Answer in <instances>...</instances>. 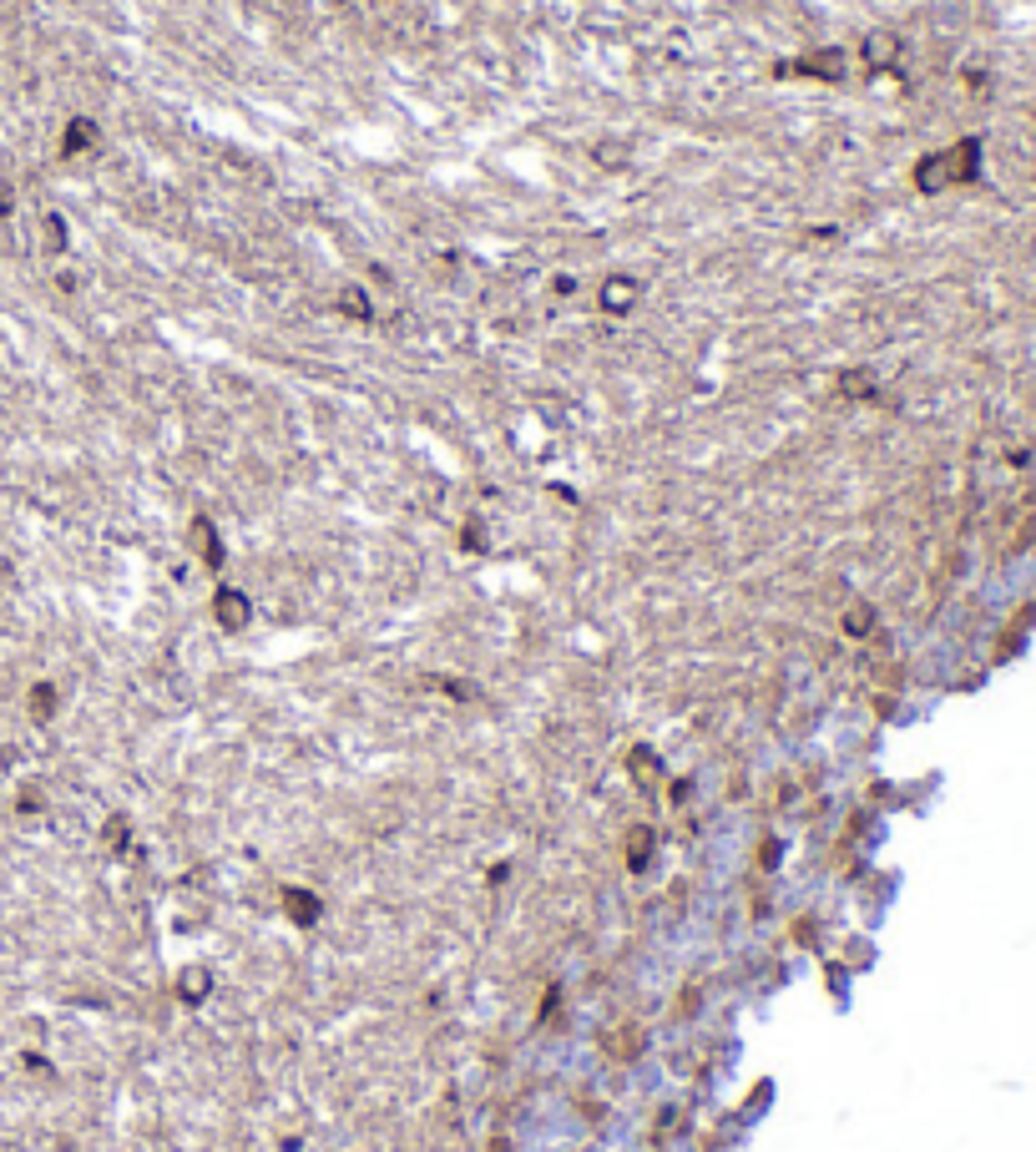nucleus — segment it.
I'll use <instances>...</instances> for the list:
<instances>
[{
	"label": "nucleus",
	"instance_id": "nucleus-1",
	"mask_svg": "<svg viewBox=\"0 0 1036 1152\" xmlns=\"http://www.w3.org/2000/svg\"><path fill=\"white\" fill-rule=\"evenodd\" d=\"M975 172H981V141L966 137V141H955V147H945V152H931V157L915 162V187H920L925 198H935V192H945L955 182H971Z\"/></svg>",
	"mask_w": 1036,
	"mask_h": 1152
},
{
	"label": "nucleus",
	"instance_id": "nucleus-2",
	"mask_svg": "<svg viewBox=\"0 0 1036 1152\" xmlns=\"http://www.w3.org/2000/svg\"><path fill=\"white\" fill-rule=\"evenodd\" d=\"M773 76H814V81H844L850 76V56L844 46H819L809 56H793V61H779Z\"/></svg>",
	"mask_w": 1036,
	"mask_h": 1152
},
{
	"label": "nucleus",
	"instance_id": "nucleus-3",
	"mask_svg": "<svg viewBox=\"0 0 1036 1152\" xmlns=\"http://www.w3.org/2000/svg\"><path fill=\"white\" fill-rule=\"evenodd\" d=\"M642 299V283L632 279V273H612V279L597 283V308L607 314V319H627L632 308Z\"/></svg>",
	"mask_w": 1036,
	"mask_h": 1152
},
{
	"label": "nucleus",
	"instance_id": "nucleus-4",
	"mask_svg": "<svg viewBox=\"0 0 1036 1152\" xmlns=\"http://www.w3.org/2000/svg\"><path fill=\"white\" fill-rule=\"evenodd\" d=\"M859 56H865L870 71H890L895 61H900V36H895V31H870L865 46H859Z\"/></svg>",
	"mask_w": 1036,
	"mask_h": 1152
},
{
	"label": "nucleus",
	"instance_id": "nucleus-5",
	"mask_svg": "<svg viewBox=\"0 0 1036 1152\" xmlns=\"http://www.w3.org/2000/svg\"><path fill=\"white\" fill-rule=\"evenodd\" d=\"M213 612H218V622H223L228 632H238V627H248V617H253V606H248V597H243V591H233V586H223V591H218V602H213Z\"/></svg>",
	"mask_w": 1036,
	"mask_h": 1152
},
{
	"label": "nucleus",
	"instance_id": "nucleus-6",
	"mask_svg": "<svg viewBox=\"0 0 1036 1152\" xmlns=\"http://www.w3.org/2000/svg\"><path fill=\"white\" fill-rule=\"evenodd\" d=\"M97 137H102V132H97V121H91V117H71V121H66V132H62V152H66V157H82V152L97 147Z\"/></svg>",
	"mask_w": 1036,
	"mask_h": 1152
},
{
	"label": "nucleus",
	"instance_id": "nucleus-7",
	"mask_svg": "<svg viewBox=\"0 0 1036 1152\" xmlns=\"http://www.w3.org/2000/svg\"><path fill=\"white\" fill-rule=\"evenodd\" d=\"M334 308H339L344 319H354V323H369V319H374V299H369L359 283H344V288L334 293Z\"/></svg>",
	"mask_w": 1036,
	"mask_h": 1152
},
{
	"label": "nucleus",
	"instance_id": "nucleus-8",
	"mask_svg": "<svg viewBox=\"0 0 1036 1152\" xmlns=\"http://www.w3.org/2000/svg\"><path fill=\"white\" fill-rule=\"evenodd\" d=\"M192 541H198V551H203L207 566H223V541H218L213 521H192Z\"/></svg>",
	"mask_w": 1036,
	"mask_h": 1152
},
{
	"label": "nucleus",
	"instance_id": "nucleus-9",
	"mask_svg": "<svg viewBox=\"0 0 1036 1152\" xmlns=\"http://www.w3.org/2000/svg\"><path fill=\"white\" fill-rule=\"evenodd\" d=\"M870 389H874L870 369H844V374H839V395H844V400H865Z\"/></svg>",
	"mask_w": 1036,
	"mask_h": 1152
},
{
	"label": "nucleus",
	"instance_id": "nucleus-10",
	"mask_svg": "<svg viewBox=\"0 0 1036 1152\" xmlns=\"http://www.w3.org/2000/svg\"><path fill=\"white\" fill-rule=\"evenodd\" d=\"M284 900H288V915H293L299 925H308V920L319 915V900H314V895H304V889H288Z\"/></svg>",
	"mask_w": 1036,
	"mask_h": 1152
},
{
	"label": "nucleus",
	"instance_id": "nucleus-11",
	"mask_svg": "<svg viewBox=\"0 0 1036 1152\" xmlns=\"http://www.w3.org/2000/svg\"><path fill=\"white\" fill-rule=\"evenodd\" d=\"M66 243H71L66 218H62V213H46V248H51V253H66Z\"/></svg>",
	"mask_w": 1036,
	"mask_h": 1152
},
{
	"label": "nucleus",
	"instance_id": "nucleus-12",
	"mask_svg": "<svg viewBox=\"0 0 1036 1152\" xmlns=\"http://www.w3.org/2000/svg\"><path fill=\"white\" fill-rule=\"evenodd\" d=\"M31 713H36V718H51V713H56V687L51 683L31 687Z\"/></svg>",
	"mask_w": 1036,
	"mask_h": 1152
},
{
	"label": "nucleus",
	"instance_id": "nucleus-13",
	"mask_svg": "<svg viewBox=\"0 0 1036 1152\" xmlns=\"http://www.w3.org/2000/svg\"><path fill=\"white\" fill-rule=\"evenodd\" d=\"M870 627H874V612H870V606H850V612H844V632H850V637H865Z\"/></svg>",
	"mask_w": 1036,
	"mask_h": 1152
},
{
	"label": "nucleus",
	"instance_id": "nucleus-14",
	"mask_svg": "<svg viewBox=\"0 0 1036 1152\" xmlns=\"http://www.w3.org/2000/svg\"><path fill=\"white\" fill-rule=\"evenodd\" d=\"M632 773H642V779H652V773H657V758H652L648 748H637V753H632Z\"/></svg>",
	"mask_w": 1036,
	"mask_h": 1152
},
{
	"label": "nucleus",
	"instance_id": "nucleus-15",
	"mask_svg": "<svg viewBox=\"0 0 1036 1152\" xmlns=\"http://www.w3.org/2000/svg\"><path fill=\"white\" fill-rule=\"evenodd\" d=\"M648 854H652V834L642 829V834H632V865H642Z\"/></svg>",
	"mask_w": 1036,
	"mask_h": 1152
},
{
	"label": "nucleus",
	"instance_id": "nucleus-16",
	"mask_svg": "<svg viewBox=\"0 0 1036 1152\" xmlns=\"http://www.w3.org/2000/svg\"><path fill=\"white\" fill-rule=\"evenodd\" d=\"M106 844H127V819H112V824H106Z\"/></svg>",
	"mask_w": 1036,
	"mask_h": 1152
},
{
	"label": "nucleus",
	"instance_id": "nucleus-17",
	"mask_svg": "<svg viewBox=\"0 0 1036 1152\" xmlns=\"http://www.w3.org/2000/svg\"><path fill=\"white\" fill-rule=\"evenodd\" d=\"M551 288H556V293H571V288H576V279H571V273H556V279H551Z\"/></svg>",
	"mask_w": 1036,
	"mask_h": 1152
},
{
	"label": "nucleus",
	"instance_id": "nucleus-18",
	"mask_svg": "<svg viewBox=\"0 0 1036 1152\" xmlns=\"http://www.w3.org/2000/svg\"><path fill=\"white\" fill-rule=\"evenodd\" d=\"M11 207H16V192H11V187H0V218H5Z\"/></svg>",
	"mask_w": 1036,
	"mask_h": 1152
}]
</instances>
